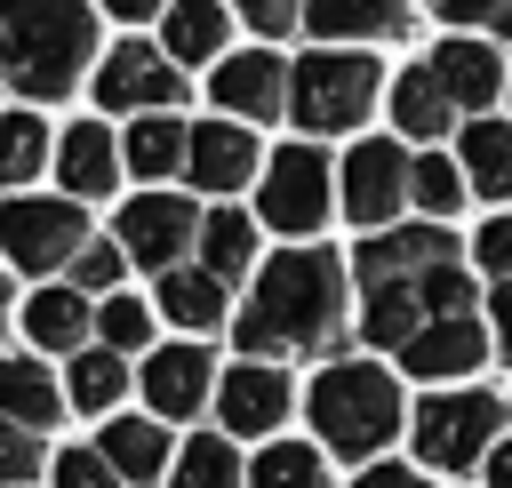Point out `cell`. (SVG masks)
I'll return each mask as SVG.
<instances>
[{
	"instance_id": "obj_1",
	"label": "cell",
	"mask_w": 512,
	"mask_h": 488,
	"mask_svg": "<svg viewBox=\"0 0 512 488\" xmlns=\"http://www.w3.org/2000/svg\"><path fill=\"white\" fill-rule=\"evenodd\" d=\"M344 328H352V264L304 240L264 256L248 304L232 312V336L248 360H336Z\"/></svg>"
},
{
	"instance_id": "obj_2",
	"label": "cell",
	"mask_w": 512,
	"mask_h": 488,
	"mask_svg": "<svg viewBox=\"0 0 512 488\" xmlns=\"http://www.w3.org/2000/svg\"><path fill=\"white\" fill-rule=\"evenodd\" d=\"M456 264V232L448 224H384L352 248V280H360V336L376 352H400L432 312V272Z\"/></svg>"
},
{
	"instance_id": "obj_3",
	"label": "cell",
	"mask_w": 512,
	"mask_h": 488,
	"mask_svg": "<svg viewBox=\"0 0 512 488\" xmlns=\"http://www.w3.org/2000/svg\"><path fill=\"white\" fill-rule=\"evenodd\" d=\"M96 72V0H0V80L24 104H56Z\"/></svg>"
},
{
	"instance_id": "obj_4",
	"label": "cell",
	"mask_w": 512,
	"mask_h": 488,
	"mask_svg": "<svg viewBox=\"0 0 512 488\" xmlns=\"http://www.w3.org/2000/svg\"><path fill=\"white\" fill-rule=\"evenodd\" d=\"M304 416L320 424V448H336V456H352V464H376V456L408 432L416 408L400 400V384H392L384 360H336V368L312 376Z\"/></svg>"
},
{
	"instance_id": "obj_5",
	"label": "cell",
	"mask_w": 512,
	"mask_h": 488,
	"mask_svg": "<svg viewBox=\"0 0 512 488\" xmlns=\"http://www.w3.org/2000/svg\"><path fill=\"white\" fill-rule=\"evenodd\" d=\"M384 96V72L368 48H304L288 72V120L304 136H352Z\"/></svg>"
},
{
	"instance_id": "obj_6",
	"label": "cell",
	"mask_w": 512,
	"mask_h": 488,
	"mask_svg": "<svg viewBox=\"0 0 512 488\" xmlns=\"http://www.w3.org/2000/svg\"><path fill=\"white\" fill-rule=\"evenodd\" d=\"M408 440H416L424 472H488V456L504 440V400L488 384H432L408 416Z\"/></svg>"
},
{
	"instance_id": "obj_7",
	"label": "cell",
	"mask_w": 512,
	"mask_h": 488,
	"mask_svg": "<svg viewBox=\"0 0 512 488\" xmlns=\"http://www.w3.org/2000/svg\"><path fill=\"white\" fill-rule=\"evenodd\" d=\"M96 232H88V216H80V200L72 192H8L0 200V264H16V272H32V280H72V264H80V248H88Z\"/></svg>"
},
{
	"instance_id": "obj_8",
	"label": "cell",
	"mask_w": 512,
	"mask_h": 488,
	"mask_svg": "<svg viewBox=\"0 0 512 488\" xmlns=\"http://www.w3.org/2000/svg\"><path fill=\"white\" fill-rule=\"evenodd\" d=\"M336 200H344V184H336V160L320 152V136L280 144V152L264 160V184H256V216H264V232L304 240V232H320V224H328V208H336Z\"/></svg>"
},
{
	"instance_id": "obj_9",
	"label": "cell",
	"mask_w": 512,
	"mask_h": 488,
	"mask_svg": "<svg viewBox=\"0 0 512 488\" xmlns=\"http://www.w3.org/2000/svg\"><path fill=\"white\" fill-rule=\"evenodd\" d=\"M88 88H96V104L104 112H176L184 104V64L160 48V40H112L104 56H96V72H88Z\"/></svg>"
},
{
	"instance_id": "obj_10",
	"label": "cell",
	"mask_w": 512,
	"mask_h": 488,
	"mask_svg": "<svg viewBox=\"0 0 512 488\" xmlns=\"http://www.w3.org/2000/svg\"><path fill=\"white\" fill-rule=\"evenodd\" d=\"M200 224H208V216H200L184 192H136V200L120 208L112 240L128 248V264H144V272L160 280V272L192 264V248H200Z\"/></svg>"
},
{
	"instance_id": "obj_11",
	"label": "cell",
	"mask_w": 512,
	"mask_h": 488,
	"mask_svg": "<svg viewBox=\"0 0 512 488\" xmlns=\"http://www.w3.org/2000/svg\"><path fill=\"white\" fill-rule=\"evenodd\" d=\"M408 176H416V160H408L392 136H360V144L344 152V168H336L344 216H352L360 232H384V224L408 208Z\"/></svg>"
},
{
	"instance_id": "obj_12",
	"label": "cell",
	"mask_w": 512,
	"mask_h": 488,
	"mask_svg": "<svg viewBox=\"0 0 512 488\" xmlns=\"http://www.w3.org/2000/svg\"><path fill=\"white\" fill-rule=\"evenodd\" d=\"M288 56H272V48H232L216 72H208V104L224 112V120H248V128H264V120H288Z\"/></svg>"
},
{
	"instance_id": "obj_13",
	"label": "cell",
	"mask_w": 512,
	"mask_h": 488,
	"mask_svg": "<svg viewBox=\"0 0 512 488\" xmlns=\"http://www.w3.org/2000/svg\"><path fill=\"white\" fill-rule=\"evenodd\" d=\"M136 376H144V408H152L160 424H184V416L216 408V384H224L200 336H184V344H152Z\"/></svg>"
},
{
	"instance_id": "obj_14",
	"label": "cell",
	"mask_w": 512,
	"mask_h": 488,
	"mask_svg": "<svg viewBox=\"0 0 512 488\" xmlns=\"http://www.w3.org/2000/svg\"><path fill=\"white\" fill-rule=\"evenodd\" d=\"M288 408H296V392H288L280 360H232L224 384H216V424L232 440H272L288 424Z\"/></svg>"
},
{
	"instance_id": "obj_15",
	"label": "cell",
	"mask_w": 512,
	"mask_h": 488,
	"mask_svg": "<svg viewBox=\"0 0 512 488\" xmlns=\"http://www.w3.org/2000/svg\"><path fill=\"white\" fill-rule=\"evenodd\" d=\"M272 152H256V128L248 120H192V160H184V176H192V192H208V200H232L240 184H256V168H264Z\"/></svg>"
},
{
	"instance_id": "obj_16",
	"label": "cell",
	"mask_w": 512,
	"mask_h": 488,
	"mask_svg": "<svg viewBox=\"0 0 512 488\" xmlns=\"http://www.w3.org/2000/svg\"><path fill=\"white\" fill-rule=\"evenodd\" d=\"M488 344H496V328H488L480 312H448V320H424V328L400 344V368L424 376V384H464V376L488 360Z\"/></svg>"
},
{
	"instance_id": "obj_17",
	"label": "cell",
	"mask_w": 512,
	"mask_h": 488,
	"mask_svg": "<svg viewBox=\"0 0 512 488\" xmlns=\"http://www.w3.org/2000/svg\"><path fill=\"white\" fill-rule=\"evenodd\" d=\"M120 168H128V152H120L112 120H72V128L56 136V184H64L72 200H104V192L120 184Z\"/></svg>"
},
{
	"instance_id": "obj_18",
	"label": "cell",
	"mask_w": 512,
	"mask_h": 488,
	"mask_svg": "<svg viewBox=\"0 0 512 488\" xmlns=\"http://www.w3.org/2000/svg\"><path fill=\"white\" fill-rule=\"evenodd\" d=\"M24 336H32V352H64V360L88 352V344H96V296L72 288V280L24 296Z\"/></svg>"
},
{
	"instance_id": "obj_19",
	"label": "cell",
	"mask_w": 512,
	"mask_h": 488,
	"mask_svg": "<svg viewBox=\"0 0 512 488\" xmlns=\"http://www.w3.org/2000/svg\"><path fill=\"white\" fill-rule=\"evenodd\" d=\"M152 304H160V320H176L184 336H208V328L232 320V280H216L208 264H176V272L152 280Z\"/></svg>"
},
{
	"instance_id": "obj_20",
	"label": "cell",
	"mask_w": 512,
	"mask_h": 488,
	"mask_svg": "<svg viewBox=\"0 0 512 488\" xmlns=\"http://www.w3.org/2000/svg\"><path fill=\"white\" fill-rule=\"evenodd\" d=\"M432 72H440V88L456 96V112H472V120H480V104H496V96H504V56H496V40L456 32V40H440V48H432Z\"/></svg>"
},
{
	"instance_id": "obj_21",
	"label": "cell",
	"mask_w": 512,
	"mask_h": 488,
	"mask_svg": "<svg viewBox=\"0 0 512 488\" xmlns=\"http://www.w3.org/2000/svg\"><path fill=\"white\" fill-rule=\"evenodd\" d=\"M224 40H232V0H168V16H160V48H168L184 72H192V64L216 72V64L232 56Z\"/></svg>"
},
{
	"instance_id": "obj_22",
	"label": "cell",
	"mask_w": 512,
	"mask_h": 488,
	"mask_svg": "<svg viewBox=\"0 0 512 488\" xmlns=\"http://www.w3.org/2000/svg\"><path fill=\"white\" fill-rule=\"evenodd\" d=\"M416 8L408 0H304V32L312 40H408Z\"/></svg>"
},
{
	"instance_id": "obj_23",
	"label": "cell",
	"mask_w": 512,
	"mask_h": 488,
	"mask_svg": "<svg viewBox=\"0 0 512 488\" xmlns=\"http://www.w3.org/2000/svg\"><path fill=\"white\" fill-rule=\"evenodd\" d=\"M96 448L112 456V472H120L128 488H152L160 472H176V448H168V424H160V416H112V424L96 432Z\"/></svg>"
},
{
	"instance_id": "obj_24",
	"label": "cell",
	"mask_w": 512,
	"mask_h": 488,
	"mask_svg": "<svg viewBox=\"0 0 512 488\" xmlns=\"http://www.w3.org/2000/svg\"><path fill=\"white\" fill-rule=\"evenodd\" d=\"M456 160H464V176H472V192L480 200H496V208H512V120H464V136H456Z\"/></svg>"
},
{
	"instance_id": "obj_25",
	"label": "cell",
	"mask_w": 512,
	"mask_h": 488,
	"mask_svg": "<svg viewBox=\"0 0 512 488\" xmlns=\"http://www.w3.org/2000/svg\"><path fill=\"white\" fill-rule=\"evenodd\" d=\"M448 120H456V96L440 88V72H432V64H408V72L392 80V128L416 136V144H440Z\"/></svg>"
},
{
	"instance_id": "obj_26",
	"label": "cell",
	"mask_w": 512,
	"mask_h": 488,
	"mask_svg": "<svg viewBox=\"0 0 512 488\" xmlns=\"http://www.w3.org/2000/svg\"><path fill=\"white\" fill-rule=\"evenodd\" d=\"M0 416L48 432L64 416V384L48 376V360H24V352H0Z\"/></svg>"
},
{
	"instance_id": "obj_27",
	"label": "cell",
	"mask_w": 512,
	"mask_h": 488,
	"mask_svg": "<svg viewBox=\"0 0 512 488\" xmlns=\"http://www.w3.org/2000/svg\"><path fill=\"white\" fill-rule=\"evenodd\" d=\"M120 152H128V176H184V160H192V128L176 120V112H144V120H128V136H120Z\"/></svg>"
},
{
	"instance_id": "obj_28",
	"label": "cell",
	"mask_w": 512,
	"mask_h": 488,
	"mask_svg": "<svg viewBox=\"0 0 512 488\" xmlns=\"http://www.w3.org/2000/svg\"><path fill=\"white\" fill-rule=\"evenodd\" d=\"M64 392H72L80 416H112L120 392H128V352H112V344L72 352V360H64Z\"/></svg>"
},
{
	"instance_id": "obj_29",
	"label": "cell",
	"mask_w": 512,
	"mask_h": 488,
	"mask_svg": "<svg viewBox=\"0 0 512 488\" xmlns=\"http://www.w3.org/2000/svg\"><path fill=\"white\" fill-rule=\"evenodd\" d=\"M40 168H56V136L40 112H0V192H24Z\"/></svg>"
},
{
	"instance_id": "obj_30",
	"label": "cell",
	"mask_w": 512,
	"mask_h": 488,
	"mask_svg": "<svg viewBox=\"0 0 512 488\" xmlns=\"http://www.w3.org/2000/svg\"><path fill=\"white\" fill-rule=\"evenodd\" d=\"M176 488H248V464H240V440L232 432H192L176 448Z\"/></svg>"
},
{
	"instance_id": "obj_31",
	"label": "cell",
	"mask_w": 512,
	"mask_h": 488,
	"mask_svg": "<svg viewBox=\"0 0 512 488\" xmlns=\"http://www.w3.org/2000/svg\"><path fill=\"white\" fill-rule=\"evenodd\" d=\"M200 264H208L216 280H248V272H256V216L208 208V224H200Z\"/></svg>"
},
{
	"instance_id": "obj_32",
	"label": "cell",
	"mask_w": 512,
	"mask_h": 488,
	"mask_svg": "<svg viewBox=\"0 0 512 488\" xmlns=\"http://www.w3.org/2000/svg\"><path fill=\"white\" fill-rule=\"evenodd\" d=\"M464 192H472V176H464V160H448V152H416V176H408V200L424 208V224H448V216L464 208Z\"/></svg>"
},
{
	"instance_id": "obj_33",
	"label": "cell",
	"mask_w": 512,
	"mask_h": 488,
	"mask_svg": "<svg viewBox=\"0 0 512 488\" xmlns=\"http://www.w3.org/2000/svg\"><path fill=\"white\" fill-rule=\"evenodd\" d=\"M248 488H328V464L312 440H264L248 464Z\"/></svg>"
},
{
	"instance_id": "obj_34",
	"label": "cell",
	"mask_w": 512,
	"mask_h": 488,
	"mask_svg": "<svg viewBox=\"0 0 512 488\" xmlns=\"http://www.w3.org/2000/svg\"><path fill=\"white\" fill-rule=\"evenodd\" d=\"M152 320H160V304H144L128 288L96 296V344H112V352H152Z\"/></svg>"
},
{
	"instance_id": "obj_35",
	"label": "cell",
	"mask_w": 512,
	"mask_h": 488,
	"mask_svg": "<svg viewBox=\"0 0 512 488\" xmlns=\"http://www.w3.org/2000/svg\"><path fill=\"white\" fill-rule=\"evenodd\" d=\"M40 472H48L40 432H32V424H16V416H0V488H24V480H40Z\"/></svg>"
},
{
	"instance_id": "obj_36",
	"label": "cell",
	"mask_w": 512,
	"mask_h": 488,
	"mask_svg": "<svg viewBox=\"0 0 512 488\" xmlns=\"http://www.w3.org/2000/svg\"><path fill=\"white\" fill-rule=\"evenodd\" d=\"M120 264H128V248H120L112 232H96V240L80 248V264H72V288H88V296H112V288H120Z\"/></svg>"
},
{
	"instance_id": "obj_37",
	"label": "cell",
	"mask_w": 512,
	"mask_h": 488,
	"mask_svg": "<svg viewBox=\"0 0 512 488\" xmlns=\"http://www.w3.org/2000/svg\"><path fill=\"white\" fill-rule=\"evenodd\" d=\"M48 480H56V488H128L104 448H64V456L48 464Z\"/></svg>"
},
{
	"instance_id": "obj_38",
	"label": "cell",
	"mask_w": 512,
	"mask_h": 488,
	"mask_svg": "<svg viewBox=\"0 0 512 488\" xmlns=\"http://www.w3.org/2000/svg\"><path fill=\"white\" fill-rule=\"evenodd\" d=\"M240 24H256V40H288L304 24V0H232Z\"/></svg>"
},
{
	"instance_id": "obj_39",
	"label": "cell",
	"mask_w": 512,
	"mask_h": 488,
	"mask_svg": "<svg viewBox=\"0 0 512 488\" xmlns=\"http://www.w3.org/2000/svg\"><path fill=\"white\" fill-rule=\"evenodd\" d=\"M472 256H480V272H488V280H512V208H496V216L480 224Z\"/></svg>"
},
{
	"instance_id": "obj_40",
	"label": "cell",
	"mask_w": 512,
	"mask_h": 488,
	"mask_svg": "<svg viewBox=\"0 0 512 488\" xmlns=\"http://www.w3.org/2000/svg\"><path fill=\"white\" fill-rule=\"evenodd\" d=\"M440 16L448 24H472L488 40H512V0H440Z\"/></svg>"
},
{
	"instance_id": "obj_41",
	"label": "cell",
	"mask_w": 512,
	"mask_h": 488,
	"mask_svg": "<svg viewBox=\"0 0 512 488\" xmlns=\"http://www.w3.org/2000/svg\"><path fill=\"white\" fill-rule=\"evenodd\" d=\"M352 488H432V472H416V464H360Z\"/></svg>"
},
{
	"instance_id": "obj_42",
	"label": "cell",
	"mask_w": 512,
	"mask_h": 488,
	"mask_svg": "<svg viewBox=\"0 0 512 488\" xmlns=\"http://www.w3.org/2000/svg\"><path fill=\"white\" fill-rule=\"evenodd\" d=\"M488 328H496V344L512 352V280H496V288H488Z\"/></svg>"
},
{
	"instance_id": "obj_43",
	"label": "cell",
	"mask_w": 512,
	"mask_h": 488,
	"mask_svg": "<svg viewBox=\"0 0 512 488\" xmlns=\"http://www.w3.org/2000/svg\"><path fill=\"white\" fill-rule=\"evenodd\" d=\"M104 16H120V24H144V16H168V0H96Z\"/></svg>"
},
{
	"instance_id": "obj_44",
	"label": "cell",
	"mask_w": 512,
	"mask_h": 488,
	"mask_svg": "<svg viewBox=\"0 0 512 488\" xmlns=\"http://www.w3.org/2000/svg\"><path fill=\"white\" fill-rule=\"evenodd\" d=\"M488 488H512V440H496V456H488Z\"/></svg>"
},
{
	"instance_id": "obj_45",
	"label": "cell",
	"mask_w": 512,
	"mask_h": 488,
	"mask_svg": "<svg viewBox=\"0 0 512 488\" xmlns=\"http://www.w3.org/2000/svg\"><path fill=\"white\" fill-rule=\"evenodd\" d=\"M8 304H16V280H8V272H0V320H8Z\"/></svg>"
}]
</instances>
